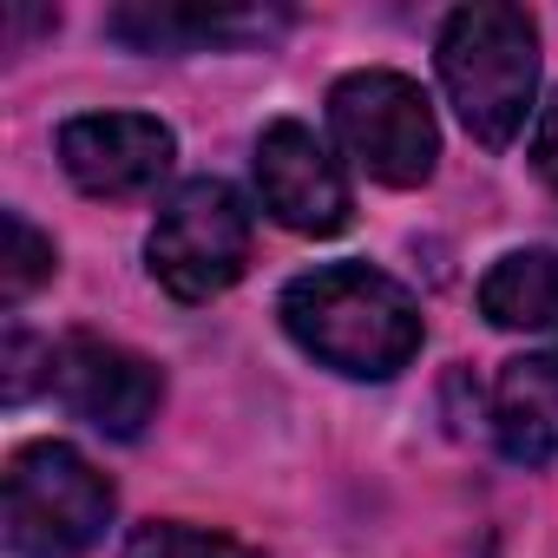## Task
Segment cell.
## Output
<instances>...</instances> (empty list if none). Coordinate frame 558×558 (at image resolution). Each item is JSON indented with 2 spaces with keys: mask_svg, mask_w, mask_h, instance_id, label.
<instances>
[{
  "mask_svg": "<svg viewBox=\"0 0 558 558\" xmlns=\"http://www.w3.org/2000/svg\"><path fill=\"white\" fill-rule=\"evenodd\" d=\"M290 342L349 381H388L421 355V310L388 269L323 263L276 303Z\"/></svg>",
  "mask_w": 558,
  "mask_h": 558,
  "instance_id": "1",
  "label": "cell"
},
{
  "mask_svg": "<svg viewBox=\"0 0 558 558\" xmlns=\"http://www.w3.org/2000/svg\"><path fill=\"white\" fill-rule=\"evenodd\" d=\"M440 86L460 112V125L486 145L506 151L538 99V34L525 21V8H506V0H473V8H453L434 47Z\"/></svg>",
  "mask_w": 558,
  "mask_h": 558,
  "instance_id": "2",
  "label": "cell"
},
{
  "mask_svg": "<svg viewBox=\"0 0 558 558\" xmlns=\"http://www.w3.org/2000/svg\"><path fill=\"white\" fill-rule=\"evenodd\" d=\"M112 525V480L66 440H34L8 460L14 558H80Z\"/></svg>",
  "mask_w": 558,
  "mask_h": 558,
  "instance_id": "3",
  "label": "cell"
},
{
  "mask_svg": "<svg viewBox=\"0 0 558 558\" xmlns=\"http://www.w3.org/2000/svg\"><path fill=\"white\" fill-rule=\"evenodd\" d=\"M250 236H256L250 204L223 178H191L165 197L151 223V243H145L151 283L178 303H210L250 269Z\"/></svg>",
  "mask_w": 558,
  "mask_h": 558,
  "instance_id": "4",
  "label": "cell"
},
{
  "mask_svg": "<svg viewBox=\"0 0 558 558\" xmlns=\"http://www.w3.org/2000/svg\"><path fill=\"white\" fill-rule=\"evenodd\" d=\"M329 125H336L342 151H349L375 184L408 191V184H427V178H434L440 125H434L427 93H421L408 73L368 66V73L336 80V93H329Z\"/></svg>",
  "mask_w": 558,
  "mask_h": 558,
  "instance_id": "5",
  "label": "cell"
},
{
  "mask_svg": "<svg viewBox=\"0 0 558 558\" xmlns=\"http://www.w3.org/2000/svg\"><path fill=\"white\" fill-rule=\"evenodd\" d=\"M47 388L60 395L66 414H80L86 427H99L112 440H138L165 401L158 362H145L138 349H119L106 336H66L60 349H47Z\"/></svg>",
  "mask_w": 558,
  "mask_h": 558,
  "instance_id": "6",
  "label": "cell"
},
{
  "mask_svg": "<svg viewBox=\"0 0 558 558\" xmlns=\"http://www.w3.org/2000/svg\"><path fill=\"white\" fill-rule=\"evenodd\" d=\"M256 197L296 236H336L355 210L342 165L329 158V145L303 119L263 125V138H256Z\"/></svg>",
  "mask_w": 558,
  "mask_h": 558,
  "instance_id": "7",
  "label": "cell"
},
{
  "mask_svg": "<svg viewBox=\"0 0 558 558\" xmlns=\"http://www.w3.org/2000/svg\"><path fill=\"white\" fill-rule=\"evenodd\" d=\"M178 158L171 125L145 112H86L60 125V165L86 197H145Z\"/></svg>",
  "mask_w": 558,
  "mask_h": 558,
  "instance_id": "8",
  "label": "cell"
},
{
  "mask_svg": "<svg viewBox=\"0 0 558 558\" xmlns=\"http://www.w3.org/2000/svg\"><path fill=\"white\" fill-rule=\"evenodd\" d=\"M493 440L519 466L558 460V349L519 355L493 381Z\"/></svg>",
  "mask_w": 558,
  "mask_h": 558,
  "instance_id": "9",
  "label": "cell"
},
{
  "mask_svg": "<svg viewBox=\"0 0 558 558\" xmlns=\"http://www.w3.org/2000/svg\"><path fill=\"white\" fill-rule=\"evenodd\" d=\"M283 21L269 14H236V8H119L112 34L132 40L138 53H191V47H223V40H250Z\"/></svg>",
  "mask_w": 558,
  "mask_h": 558,
  "instance_id": "10",
  "label": "cell"
},
{
  "mask_svg": "<svg viewBox=\"0 0 558 558\" xmlns=\"http://www.w3.org/2000/svg\"><path fill=\"white\" fill-rule=\"evenodd\" d=\"M480 316L493 329H558V250H512L480 276Z\"/></svg>",
  "mask_w": 558,
  "mask_h": 558,
  "instance_id": "11",
  "label": "cell"
},
{
  "mask_svg": "<svg viewBox=\"0 0 558 558\" xmlns=\"http://www.w3.org/2000/svg\"><path fill=\"white\" fill-rule=\"evenodd\" d=\"M0 243H8V250H0V303H8V310H21L40 283H47V276H53V236H40L21 210H8V217H0Z\"/></svg>",
  "mask_w": 558,
  "mask_h": 558,
  "instance_id": "12",
  "label": "cell"
},
{
  "mask_svg": "<svg viewBox=\"0 0 558 558\" xmlns=\"http://www.w3.org/2000/svg\"><path fill=\"white\" fill-rule=\"evenodd\" d=\"M125 558H263L250 551L243 538H223V532H197V525H138Z\"/></svg>",
  "mask_w": 558,
  "mask_h": 558,
  "instance_id": "13",
  "label": "cell"
},
{
  "mask_svg": "<svg viewBox=\"0 0 558 558\" xmlns=\"http://www.w3.org/2000/svg\"><path fill=\"white\" fill-rule=\"evenodd\" d=\"M532 165H538V178L558 191V93L538 106V125H532Z\"/></svg>",
  "mask_w": 558,
  "mask_h": 558,
  "instance_id": "14",
  "label": "cell"
}]
</instances>
